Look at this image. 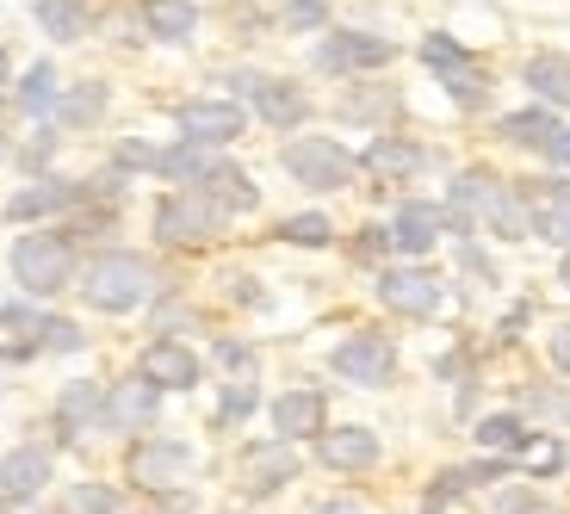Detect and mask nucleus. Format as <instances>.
I'll use <instances>...</instances> for the list:
<instances>
[{
    "label": "nucleus",
    "instance_id": "1",
    "mask_svg": "<svg viewBox=\"0 0 570 514\" xmlns=\"http://www.w3.org/2000/svg\"><path fill=\"white\" fill-rule=\"evenodd\" d=\"M156 260L149 255H130V248H106V255H94L87 260V273H81V298L94 304V310H106V316H125V310H137L142 298H156Z\"/></svg>",
    "mask_w": 570,
    "mask_h": 514
},
{
    "label": "nucleus",
    "instance_id": "2",
    "mask_svg": "<svg viewBox=\"0 0 570 514\" xmlns=\"http://www.w3.org/2000/svg\"><path fill=\"white\" fill-rule=\"evenodd\" d=\"M279 168L304 186V192H347L360 180V156L342 137H316V130H292L279 144Z\"/></svg>",
    "mask_w": 570,
    "mask_h": 514
},
{
    "label": "nucleus",
    "instance_id": "3",
    "mask_svg": "<svg viewBox=\"0 0 570 514\" xmlns=\"http://www.w3.org/2000/svg\"><path fill=\"white\" fill-rule=\"evenodd\" d=\"M397 57H403L397 38H385V31H366V26H328V31H316V43H311V69L328 75V81L379 75V69H391Z\"/></svg>",
    "mask_w": 570,
    "mask_h": 514
},
{
    "label": "nucleus",
    "instance_id": "4",
    "mask_svg": "<svg viewBox=\"0 0 570 514\" xmlns=\"http://www.w3.org/2000/svg\"><path fill=\"white\" fill-rule=\"evenodd\" d=\"M7 267H13V286L26 291V298H57L75 279V236L69 229H50V224L31 229V236H13Z\"/></svg>",
    "mask_w": 570,
    "mask_h": 514
},
{
    "label": "nucleus",
    "instance_id": "5",
    "mask_svg": "<svg viewBox=\"0 0 570 514\" xmlns=\"http://www.w3.org/2000/svg\"><path fill=\"white\" fill-rule=\"evenodd\" d=\"M229 224V211L205 192V186H168L156 199V236L168 248H199V243H217Z\"/></svg>",
    "mask_w": 570,
    "mask_h": 514
},
{
    "label": "nucleus",
    "instance_id": "6",
    "mask_svg": "<svg viewBox=\"0 0 570 514\" xmlns=\"http://www.w3.org/2000/svg\"><path fill=\"white\" fill-rule=\"evenodd\" d=\"M174 130L180 137H199V144H243V130H248V106L243 100H229V93H193V100L174 106Z\"/></svg>",
    "mask_w": 570,
    "mask_h": 514
},
{
    "label": "nucleus",
    "instance_id": "7",
    "mask_svg": "<svg viewBox=\"0 0 570 514\" xmlns=\"http://www.w3.org/2000/svg\"><path fill=\"white\" fill-rule=\"evenodd\" d=\"M502 192H509V180H502L497 168H484V161L459 168L453 180H446V217H453V236H471V229L497 211Z\"/></svg>",
    "mask_w": 570,
    "mask_h": 514
},
{
    "label": "nucleus",
    "instance_id": "8",
    "mask_svg": "<svg viewBox=\"0 0 570 514\" xmlns=\"http://www.w3.org/2000/svg\"><path fill=\"white\" fill-rule=\"evenodd\" d=\"M328 366L342 372L347 385L379 391V385H391V372H397V347H391V335H379V329H354L335 354H328Z\"/></svg>",
    "mask_w": 570,
    "mask_h": 514
},
{
    "label": "nucleus",
    "instance_id": "9",
    "mask_svg": "<svg viewBox=\"0 0 570 514\" xmlns=\"http://www.w3.org/2000/svg\"><path fill=\"white\" fill-rule=\"evenodd\" d=\"M311 112H316L311 87H304V81H292V75H267V81H261V93L248 100V118H261V125H267V130H279V137L304 130V125H311Z\"/></svg>",
    "mask_w": 570,
    "mask_h": 514
},
{
    "label": "nucleus",
    "instance_id": "10",
    "mask_svg": "<svg viewBox=\"0 0 570 514\" xmlns=\"http://www.w3.org/2000/svg\"><path fill=\"white\" fill-rule=\"evenodd\" d=\"M422 161H428V149L415 144V137H403V130H372L366 149H360V174H366V180H379V186L415 180V174H422Z\"/></svg>",
    "mask_w": 570,
    "mask_h": 514
},
{
    "label": "nucleus",
    "instance_id": "11",
    "mask_svg": "<svg viewBox=\"0 0 570 514\" xmlns=\"http://www.w3.org/2000/svg\"><path fill=\"white\" fill-rule=\"evenodd\" d=\"M441 236H453V217H446V199H403L397 217H391V255H410L422 260L428 248L441 243Z\"/></svg>",
    "mask_w": 570,
    "mask_h": 514
},
{
    "label": "nucleus",
    "instance_id": "12",
    "mask_svg": "<svg viewBox=\"0 0 570 514\" xmlns=\"http://www.w3.org/2000/svg\"><path fill=\"white\" fill-rule=\"evenodd\" d=\"M156 409H161V385L149 378V372H130V378H118V385L106 391L100 428H112V434H142L149 422H156Z\"/></svg>",
    "mask_w": 570,
    "mask_h": 514
},
{
    "label": "nucleus",
    "instance_id": "13",
    "mask_svg": "<svg viewBox=\"0 0 570 514\" xmlns=\"http://www.w3.org/2000/svg\"><path fill=\"white\" fill-rule=\"evenodd\" d=\"M81 205V180H57V174H38L13 192V199L0 205L7 224H38V217H69Z\"/></svg>",
    "mask_w": 570,
    "mask_h": 514
},
{
    "label": "nucleus",
    "instance_id": "14",
    "mask_svg": "<svg viewBox=\"0 0 570 514\" xmlns=\"http://www.w3.org/2000/svg\"><path fill=\"white\" fill-rule=\"evenodd\" d=\"M335 112L347 118V125H366V130H391L403 112V93L391 81H372V75H354L347 81V93L335 100Z\"/></svg>",
    "mask_w": 570,
    "mask_h": 514
},
{
    "label": "nucleus",
    "instance_id": "15",
    "mask_svg": "<svg viewBox=\"0 0 570 514\" xmlns=\"http://www.w3.org/2000/svg\"><path fill=\"white\" fill-rule=\"evenodd\" d=\"M57 100H62V75H57V62H50V57L26 62L19 81L7 87V106H13L19 118H31V125H43V118L57 112Z\"/></svg>",
    "mask_w": 570,
    "mask_h": 514
},
{
    "label": "nucleus",
    "instance_id": "16",
    "mask_svg": "<svg viewBox=\"0 0 570 514\" xmlns=\"http://www.w3.org/2000/svg\"><path fill=\"white\" fill-rule=\"evenodd\" d=\"M379 298H385L397 316H434V304H441V279H434L428 267H385L379 273Z\"/></svg>",
    "mask_w": 570,
    "mask_h": 514
},
{
    "label": "nucleus",
    "instance_id": "17",
    "mask_svg": "<svg viewBox=\"0 0 570 514\" xmlns=\"http://www.w3.org/2000/svg\"><path fill=\"white\" fill-rule=\"evenodd\" d=\"M186 472H193V446L186 441H142L130 453V484H142V490H168Z\"/></svg>",
    "mask_w": 570,
    "mask_h": 514
},
{
    "label": "nucleus",
    "instance_id": "18",
    "mask_svg": "<svg viewBox=\"0 0 570 514\" xmlns=\"http://www.w3.org/2000/svg\"><path fill=\"white\" fill-rule=\"evenodd\" d=\"M137 19L149 43H193L205 26L199 0H137Z\"/></svg>",
    "mask_w": 570,
    "mask_h": 514
},
{
    "label": "nucleus",
    "instance_id": "19",
    "mask_svg": "<svg viewBox=\"0 0 570 514\" xmlns=\"http://www.w3.org/2000/svg\"><path fill=\"white\" fill-rule=\"evenodd\" d=\"M43 484H50V453H43V446H13V453H0V502H7V508L31 502Z\"/></svg>",
    "mask_w": 570,
    "mask_h": 514
},
{
    "label": "nucleus",
    "instance_id": "20",
    "mask_svg": "<svg viewBox=\"0 0 570 514\" xmlns=\"http://www.w3.org/2000/svg\"><path fill=\"white\" fill-rule=\"evenodd\" d=\"M528 186V205H533V236L570 248V180H521Z\"/></svg>",
    "mask_w": 570,
    "mask_h": 514
},
{
    "label": "nucleus",
    "instance_id": "21",
    "mask_svg": "<svg viewBox=\"0 0 570 514\" xmlns=\"http://www.w3.org/2000/svg\"><path fill=\"white\" fill-rule=\"evenodd\" d=\"M106 106H112V87H106L100 75H87V81H62V100H57V112H50V125H57V130H94L106 118Z\"/></svg>",
    "mask_w": 570,
    "mask_h": 514
},
{
    "label": "nucleus",
    "instance_id": "22",
    "mask_svg": "<svg viewBox=\"0 0 570 514\" xmlns=\"http://www.w3.org/2000/svg\"><path fill=\"white\" fill-rule=\"evenodd\" d=\"M31 19H38V31L50 43H87L94 31H100L94 0H38V7H31Z\"/></svg>",
    "mask_w": 570,
    "mask_h": 514
},
{
    "label": "nucleus",
    "instance_id": "23",
    "mask_svg": "<svg viewBox=\"0 0 570 514\" xmlns=\"http://www.w3.org/2000/svg\"><path fill=\"white\" fill-rule=\"evenodd\" d=\"M521 87H528L540 106H552V112H570V57L564 50H533V57L521 62Z\"/></svg>",
    "mask_w": 570,
    "mask_h": 514
},
{
    "label": "nucleus",
    "instance_id": "24",
    "mask_svg": "<svg viewBox=\"0 0 570 514\" xmlns=\"http://www.w3.org/2000/svg\"><path fill=\"white\" fill-rule=\"evenodd\" d=\"M316 458L328 472H366L379 465V434L372 428H323L316 434Z\"/></svg>",
    "mask_w": 570,
    "mask_h": 514
},
{
    "label": "nucleus",
    "instance_id": "25",
    "mask_svg": "<svg viewBox=\"0 0 570 514\" xmlns=\"http://www.w3.org/2000/svg\"><path fill=\"white\" fill-rule=\"evenodd\" d=\"M434 81H441V93H446V100H453L465 118H478V112H490V106H497V81H490V69H484L478 57L459 62V69H441Z\"/></svg>",
    "mask_w": 570,
    "mask_h": 514
},
{
    "label": "nucleus",
    "instance_id": "26",
    "mask_svg": "<svg viewBox=\"0 0 570 514\" xmlns=\"http://www.w3.org/2000/svg\"><path fill=\"white\" fill-rule=\"evenodd\" d=\"M100 415H106V391L94 385V378H75L57 397V434L62 441H81V434L100 428Z\"/></svg>",
    "mask_w": 570,
    "mask_h": 514
},
{
    "label": "nucleus",
    "instance_id": "27",
    "mask_svg": "<svg viewBox=\"0 0 570 514\" xmlns=\"http://www.w3.org/2000/svg\"><path fill=\"white\" fill-rule=\"evenodd\" d=\"M142 372H149L161 391H193V385H199V354L161 335V342L142 347Z\"/></svg>",
    "mask_w": 570,
    "mask_h": 514
},
{
    "label": "nucleus",
    "instance_id": "28",
    "mask_svg": "<svg viewBox=\"0 0 570 514\" xmlns=\"http://www.w3.org/2000/svg\"><path fill=\"white\" fill-rule=\"evenodd\" d=\"M243 477H248V496H273L279 484H292V477H298V453H292V441L248 446V458H243Z\"/></svg>",
    "mask_w": 570,
    "mask_h": 514
},
{
    "label": "nucleus",
    "instance_id": "29",
    "mask_svg": "<svg viewBox=\"0 0 570 514\" xmlns=\"http://www.w3.org/2000/svg\"><path fill=\"white\" fill-rule=\"evenodd\" d=\"M217 156H224V149L217 144H199V137H174L168 149H161V161H156V174L168 186H199L205 174L217 168Z\"/></svg>",
    "mask_w": 570,
    "mask_h": 514
},
{
    "label": "nucleus",
    "instance_id": "30",
    "mask_svg": "<svg viewBox=\"0 0 570 514\" xmlns=\"http://www.w3.org/2000/svg\"><path fill=\"white\" fill-rule=\"evenodd\" d=\"M273 428H279V441H316L323 434V391H285V397H273Z\"/></svg>",
    "mask_w": 570,
    "mask_h": 514
},
{
    "label": "nucleus",
    "instance_id": "31",
    "mask_svg": "<svg viewBox=\"0 0 570 514\" xmlns=\"http://www.w3.org/2000/svg\"><path fill=\"white\" fill-rule=\"evenodd\" d=\"M199 186L212 192L217 205H224L229 217H248V211H261V186H255V174H248V168H236L229 156H217V168L205 174Z\"/></svg>",
    "mask_w": 570,
    "mask_h": 514
},
{
    "label": "nucleus",
    "instance_id": "32",
    "mask_svg": "<svg viewBox=\"0 0 570 514\" xmlns=\"http://www.w3.org/2000/svg\"><path fill=\"white\" fill-rule=\"evenodd\" d=\"M558 118H564V112H552V106L533 100V106H521V112H502L490 130H497V144H509V149H533V156H540V144L552 137Z\"/></svg>",
    "mask_w": 570,
    "mask_h": 514
},
{
    "label": "nucleus",
    "instance_id": "33",
    "mask_svg": "<svg viewBox=\"0 0 570 514\" xmlns=\"http://www.w3.org/2000/svg\"><path fill=\"white\" fill-rule=\"evenodd\" d=\"M273 26H279L285 38H316V31L335 26V7H328V0H285L279 13H273Z\"/></svg>",
    "mask_w": 570,
    "mask_h": 514
},
{
    "label": "nucleus",
    "instance_id": "34",
    "mask_svg": "<svg viewBox=\"0 0 570 514\" xmlns=\"http://www.w3.org/2000/svg\"><path fill=\"white\" fill-rule=\"evenodd\" d=\"M415 62H422L428 75L459 69V62H471V43L453 38V31H422V43H415Z\"/></svg>",
    "mask_w": 570,
    "mask_h": 514
},
{
    "label": "nucleus",
    "instance_id": "35",
    "mask_svg": "<svg viewBox=\"0 0 570 514\" xmlns=\"http://www.w3.org/2000/svg\"><path fill=\"white\" fill-rule=\"evenodd\" d=\"M279 243H292V248H328V243H335V217H328V211L285 217V224H279Z\"/></svg>",
    "mask_w": 570,
    "mask_h": 514
},
{
    "label": "nucleus",
    "instance_id": "36",
    "mask_svg": "<svg viewBox=\"0 0 570 514\" xmlns=\"http://www.w3.org/2000/svg\"><path fill=\"white\" fill-rule=\"evenodd\" d=\"M533 434L521 428V415H484L478 422V446H490V453H528Z\"/></svg>",
    "mask_w": 570,
    "mask_h": 514
},
{
    "label": "nucleus",
    "instance_id": "37",
    "mask_svg": "<svg viewBox=\"0 0 570 514\" xmlns=\"http://www.w3.org/2000/svg\"><path fill=\"white\" fill-rule=\"evenodd\" d=\"M57 144H62V130H57V125H50V118H43V125H38V130H31L26 144H19V149H13V156H19V168H26V174H31V180H38V174H43V168H50V161H57Z\"/></svg>",
    "mask_w": 570,
    "mask_h": 514
},
{
    "label": "nucleus",
    "instance_id": "38",
    "mask_svg": "<svg viewBox=\"0 0 570 514\" xmlns=\"http://www.w3.org/2000/svg\"><path fill=\"white\" fill-rule=\"evenodd\" d=\"M156 161H161V144H149V137H118L112 144L118 174H156Z\"/></svg>",
    "mask_w": 570,
    "mask_h": 514
},
{
    "label": "nucleus",
    "instance_id": "39",
    "mask_svg": "<svg viewBox=\"0 0 570 514\" xmlns=\"http://www.w3.org/2000/svg\"><path fill=\"white\" fill-rule=\"evenodd\" d=\"M38 347H43V354H81L87 335H81V323H69V316H43V323H38Z\"/></svg>",
    "mask_w": 570,
    "mask_h": 514
},
{
    "label": "nucleus",
    "instance_id": "40",
    "mask_svg": "<svg viewBox=\"0 0 570 514\" xmlns=\"http://www.w3.org/2000/svg\"><path fill=\"white\" fill-rule=\"evenodd\" d=\"M261 81H267V69H255V62H236V69H217V93H229V100H255Z\"/></svg>",
    "mask_w": 570,
    "mask_h": 514
},
{
    "label": "nucleus",
    "instance_id": "41",
    "mask_svg": "<svg viewBox=\"0 0 570 514\" xmlns=\"http://www.w3.org/2000/svg\"><path fill=\"white\" fill-rule=\"evenodd\" d=\"M69 514H125V508H118L112 484H75L69 490Z\"/></svg>",
    "mask_w": 570,
    "mask_h": 514
},
{
    "label": "nucleus",
    "instance_id": "42",
    "mask_svg": "<svg viewBox=\"0 0 570 514\" xmlns=\"http://www.w3.org/2000/svg\"><path fill=\"white\" fill-rule=\"evenodd\" d=\"M255 403H261V391L243 378V385H229V391H224V409H217V422L229 428V422H243V415H255Z\"/></svg>",
    "mask_w": 570,
    "mask_h": 514
},
{
    "label": "nucleus",
    "instance_id": "43",
    "mask_svg": "<svg viewBox=\"0 0 570 514\" xmlns=\"http://www.w3.org/2000/svg\"><path fill=\"white\" fill-rule=\"evenodd\" d=\"M540 161H546V168H558V174H570V125H564V118H558L552 137L540 144Z\"/></svg>",
    "mask_w": 570,
    "mask_h": 514
},
{
    "label": "nucleus",
    "instance_id": "44",
    "mask_svg": "<svg viewBox=\"0 0 570 514\" xmlns=\"http://www.w3.org/2000/svg\"><path fill=\"white\" fill-rule=\"evenodd\" d=\"M385 255H391V224H385V229L366 224V229L354 236V260H385Z\"/></svg>",
    "mask_w": 570,
    "mask_h": 514
},
{
    "label": "nucleus",
    "instance_id": "45",
    "mask_svg": "<svg viewBox=\"0 0 570 514\" xmlns=\"http://www.w3.org/2000/svg\"><path fill=\"white\" fill-rule=\"evenodd\" d=\"M38 323H43V316L31 310V304H0V329H19V335H31V347H38Z\"/></svg>",
    "mask_w": 570,
    "mask_h": 514
},
{
    "label": "nucleus",
    "instance_id": "46",
    "mask_svg": "<svg viewBox=\"0 0 570 514\" xmlns=\"http://www.w3.org/2000/svg\"><path fill=\"white\" fill-rule=\"evenodd\" d=\"M552 366L570 372V323H564V329H552Z\"/></svg>",
    "mask_w": 570,
    "mask_h": 514
},
{
    "label": "nucleus",
    "instance_id": "47",
    "mask_svg": "<svg viewBox=\"0 0 570 514\" xmlns=\"http://www.w3.org/2000/svg\"><path fill=\"white\" fill-rule=\"evenodd\" d=\"M533 409H546V415H570V397H552V391H533Z\"/></svg>",
    "mask_w": 570,
    "mask_h": 514
},
{
    "label": "nucleus",
    "instance_id": "48",
    "mask_svg": "<svg viewBox=\"0 0 570 514\" xmlns=\"http://www.w3.org/2000/svg\"><path fill=\"white\" fill-rule=\"evenodd\" d=\"M217 359H224V366H248V347L243 342H217Z\"/></svg>",
    "mask_w": 570,
    "mask_h": 514
},
{
    "label": "nucleus",
    "instance_id": "49",
    "mask_svg": "<svg viewBox=\"0 0 570 514\" xmlns=\"http://www.w3.org/2000/svg\"><path fill=\"white\" fill-rule=\"evenodd\" d=\"M186 508H193V496H186V490H174V496L156 502V514H186Z\"/></svg>",
    "mask_w": 570,
    "mask_h": 514
},
{
    "label": "nucleus",
    "instance_id": "50",
    "mask_svg": "<svg viewBox=\"0 0 570 514\" xmlns=\"http://www.w3.org/2000/svg\"><path fill=\"white\" fill-rule=\"evenodd\" d=\"M7 87H13V50L0 43V93H7Z\"/></svg>",
    "mask_w": 570,
    "mask_h": 514
},
{
    "label": "nucleus",
    "instance_id": "51",
    "mask_svg": "<svg viewBox=\"0 0 570 514\" xmlns=\"http://www.w3.org/2000/svg\"><path fill=\"white\" fill-rule=\"evenodd\" d=\"M311 514H366L360 502H323V508H311Z\"/></svg>",
    "mask_w": 570,
    "mask_h": 514
},
{
    "label": "nucleus",
    "instance_id": "52",
    "mask_svg": "<svg viewBox=\"0 0 570 514\" xmlns=\"http://www.w3.org/2000/svg\"><path fill=\"white\" fill-rule=\"evenodd\" d=\"M558 286L570 291V248H564V260H558Z\"/></svg>",
    "mask_w": 570,
    "mask_h": 514
},
{
    "label": "nucleus",
    "instance_id": "53",
    "mask_svg": "<svg viewBox=\"0 0 570 514\" xmlns=\"http://www.w3.org/2000/svg\"><path fill=\"white\" fill-rule=\"evenodd\" d=\"M0 156H7V144H0Z\"/></svg>",
    "mask_w": 570,
    "mask_h": 514
}]
</instances>
